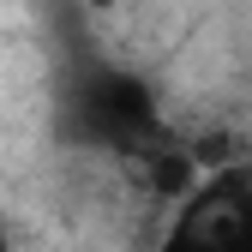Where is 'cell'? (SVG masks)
<instances>
[{
  "instance_id": "1",
  "label": "cell",
  "mask_w": 252,
  "mask_h": 252,
  "mask_svg": "<svg viewBox=\"0 0 252 252\" xmlns=\"http://www.w3.org/2000/svg\"><path fill=\"white\" fill-rule=\"evenodd\" d=\"M162 252H252V174L246 168L210 174L186 198Z\"/></svg>"
},
{
  "instance_id": "2",
  "label": "cell",
  "mask_w": 252,
  "mask_h": 252,
  "mask_svg": "<svg viewBox=\"0 0 252 252\" xmlns=\"http://www.w3.org/2000/svg\"><path fill=\"white\" fill-rule=\"evenodd\" d=\"M72 120L90 144H114V150H132L156 132V102L144 78L132 72H90L78 84V102H72Z\"/></svg>"
},
{
  "instance_id": "3",
  "label": "cell",
  "mask_w": 252,
  "mask_h": 252,
  "mask_svg": "<svg viewBox=\"0 0 252 252\" xmlns=\"http://www.w3.org/2000/svg\"><path fill=\"white\" fill-rule=\"evenodd\" d=\"M192 174H198V162H192V156H186V150H162V156H156V162H150V180H156V192H174V198H192Z\"/></svg>"
},
{
  "instance_id": "4",
  "label": "cell",
  "mask_w": 252,
  "mask_h": 252,
  "mask_svg": "<svg viewBox=\"0 0 252 252\" xmlns=\"http://www.w3.org/2000/svg\"><path fill=\"white\" fill-rule=\"evenodd\" d=\"M0 252H12V240H6V222H0Z\"/></svg>"
}]
</instances>
